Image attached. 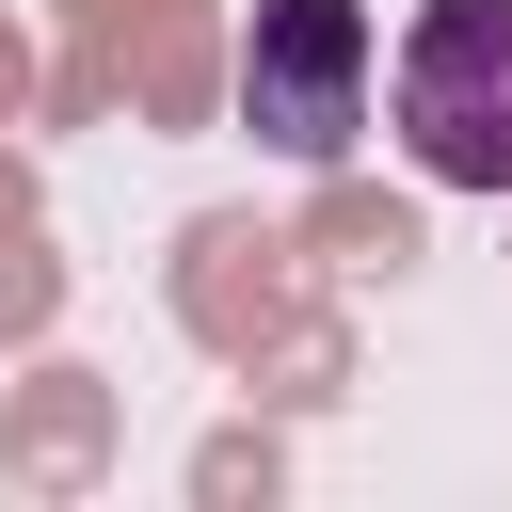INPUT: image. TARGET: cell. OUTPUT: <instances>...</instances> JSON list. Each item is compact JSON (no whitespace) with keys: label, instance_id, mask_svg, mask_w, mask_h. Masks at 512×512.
<instances>
[{"label":"cell","instance_id":"cell-1","mask_svg":"<svg viewBox=\"0 0 512 512\" xmlns=\"http://www.w3.org/2000/svg\"><path fill=\"white\" fill-rule=\"evenodd\" d=\"M384 128L432 192H512V0H416L384 48Z\"/></svg>","mask_w":512,"mask_h":512},{"label":"cell","instance_id":"cell-2","mask_svg":"<svg viewBox=\"0 0 512 512\" xmlns=\"http://www.w3.org/2000/svg\"><path fill=\"white\" fill-rule=\"evenodd\" d=\"M368 64H384L368 0H256V32H240V128L320 176L368 128Z\"/></svg>","mask_w":512,"mask_h":512}]
</instances>
